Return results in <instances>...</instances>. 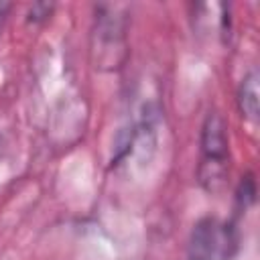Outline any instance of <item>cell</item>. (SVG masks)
I'll use <instances>...</instances> for the list:
<instances>
[{"mask_svg": "<svg viewBox=\"0 0 260 260\" xmlns=\"http://www.w3.org/2000/svg\"><path fill=\"white\" fill-rule=\"evenodd\" d=\"M126 59L128 14L118 4H100L89 35V63L95 71L112 73L122 69Z\"/></svg>", "mask_w": 260, "mask_h": 260, "instance_id": "6da1fadb", "label": "cell"}, {"mask_svg": "<svg viewBox=\"0 0 260 260\" xmlns=\"http://www.w3.org/2000/svg\"><path fill=\"white\" fill-rule=\"evenodd\" d=\"M230 179V140L228 126L219 112H207L199 138L197 181L209 195H221Z\"/></svg>", "mask_w": 260, "mask_h": 260, "instance_id": "7a4b0ae2", "label": "cell"}, {"mask_svg": "<svg viewBox=\"0 0 260 260\" xmlns=\"http://www.w3.org/2000/svg\"><path fill=\"white\" fill-rule=\"evenodd\" d=\"M238 250L234 223L217 217H201L187 240V260H232Z\"/></svg>", "mask_w": 260, "mask_h": 260, "instance_id": "3957f363", "label": "cell"}, {"mask_svg": "<svg viewBox=\"0 0 260 260\" xmlns=\"http://www.w3.org/2000/svg\"><path fill=\"white\" fill-rule=\"evenodd\" d=\"M258 71L252 69L244 75V79L240 81L238 93H236V102H238V110L242 114L244 120L256 124L258 122Z\"/></svg>", "mask_w": 260, "mask_h": 260, "instance_id": "277c9868", "label": "cell"}, {"mask_svg": "<svg viewBox=\"0 0 260 260\" xmlns=\"http://www.w3.org/2000/svg\"><path fill=\"white\" fill-rule=\"evenodd\" d=\"M53 8H55L53 4H32L30 10H28L26 20L32 22V24H41V22H45L47 18H51Z\"/></svg>", "mask_w": 260, "mask_h": 260, "instance_id": "5b68a950", "label": "cell"}, {"mask_svg": "<svg viewBox=\"0 0 260 260\" xmlns=\"http://www.w3.org/2000/svg\"><path fill=\"white\" fill-rule=\"evenodd\" d=\"M4 148H6V146H4V138L0 136V158H2V154H4Z\"/></svg>", "mask_w": 260, "mask_h": 260, "instance_id": "8992f818", "label": "cell"}]
</instances>
